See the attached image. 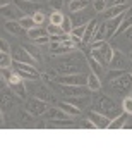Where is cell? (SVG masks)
Here are the masks:
<instances>
[{"instance_id":"obj_1","label":"cell","mask_w":132,"mask_h":155,"mask_svg":"<svg viewBox=\"0 0 132 155\" xmlns=\"http://www.w3.org/2000/svg\"><path fill=\"white\" fill-rule=\"evenodd\" d=\"M86 67H89V62L84 61L83 54L74 50L69 57H64L57 62L55 71L58 74H77V72H84Z\"/></svg>"},{"instance_id":"obj_2","label":"cell","mask_w":132,"mask_h":155,"mask_svg":"<svg viewBox=\"0 0 132 155\" xmlns=\"http://www.w3.org/2000/svg\"><path fill=\"white\" fill-rule=\"evenodd\" d=\"M89 47H91V54H89V57H93L94 61H98L99 64H103L105 67L110 66L112 57H113V47H112L106 40L93 41Z\"/></svg>"},{"instance_id":"obj_3","label":"cell","mask_w":132,"mask_h":155,"mask_svg":"<svg viewBox=\"0 0 132 155\" xmlns=\"http://www.w3.org/2000/svg\"><path fill=\"white\" fill-rule=\"evenodd\" d=\"M93 109L96 112H99V114H103V116L110 117V119H113V117H117L118 114H122L124 110H120L118 109V105H117V102H113L112 100V97H108V95H98L96 98H94L93 102Z\"/></svg>"},{"instance_id":"obj_4","label":"cell","mask_w":132,"mask_h":155,"mask_svg":"<svg viewBox=\"0 0 132 155\" xmlns=\"http://www.w3.org/2000/svg\"><path fill=\"white\" fill-rule=\"evenodd\" d=\"M108 86H110L112 91H115V93H120V95H130L132 91V76L129 72H124L122 76L115 78V79H112L108 81Z\"/></svg>"},{"instance_id":"obj_5","label":"cell","mask_w":132,"mask_h":155,"mask_svg":"<svg viewBox=\"0 0 132 155\" xmlns=\"http://www.w3.org/2000/svg\"><path fill=\"white\" fill-rule=\"evenodd\" d=\"M50 86H53L57 91H60L62 95H65V97H86L89 91L88 86H74V84H62V83H53V81H50Z\"/></svg>"},{"instance_id":"obj_6","label":"cell","mask_w":132,"mask_h":155,"mask_svg":"<svg viewBox=\"0 0 132 155\" xmlns=\"http://www.w3.org/2000/svg\"><path fill=\"white\" fill-rule=\"evenodd\" d=\"M26 110L33 117H39V116H43V114H46L48 102H45V100L38 98V97H33V98H29L26 102Z\"/></svg>"},{"instance_id":"obj_7","label":"cell","mask_w":132,"mask_h":155,"mask_svg":"<svg viewBox=\"0 0 132 155\" xmlns=\"http://www.w3.org/2000/svg\"><path fill=\"white\" fill-rule=\"evenodd\" d=\"M57 83L74 84V86H88V74L77 72V74H60L57 78Z\"/></svg>"},{"instance_id":"obj_8","label":"cell","mask_w":132,"mask_h":155,"mask_svg":"<svg viewBox=\"0 0 132 155\" xmlns=\"http://www.w3.org/2000/svg\"><path fill=\"white\" fill-rule=\"evenodd\" d=\"M110 69H122V71H129L132 67V61L129 57H125L122 54L120 50L113 48V57H112V62H110Z\"/></svg>"},{"instance_id":"obj_9","label":"cell","mask_w":132,"mask_h":155,"mask_svg":"<svg viewBox=\"0 0 132 155\" xmlns=\"http://www.w3.org/2000/svg\"><path fill=\"white\" fill-rule=\"evenodd\" d=\"M14 4H16V5L21 9L24 16H34L38 11H41L39 2H29V0H14Z\"/></svg>"},{"instance_id":"obj_10","label":"cell","mask_w":132,"mask_h":155,"mask_svg":"<svg viewBox=\"0 0 132 155\" xmlns=\"http://www.w3.org/2000/svg\"><path fill=\"white\" fill-rule=\"evenodd\" d=\"M22 16H24V14H22V11L16 5V4H14V2H12V4H9V5L2 7V17H4L5 21H19Z\"/></svg>"},{"instance_id":"obj_11","label":"cell","mask_w":132,"mask_h":155,"mask_svg":"<svg viewBox=\"0 0 132 155\" xmlns=\"http://www.w3.org/2000/svg\"><path fill=\"white\" fill-rule=\"evenodd\" d=\"M71 17V21H72V26L74 28H77V26H86L91 19H94L93 14H89L86 9H83V11H77V12H72V16Z\"/></svg>"},{"instance_id":"obj_12","label":"cell","mask_w":132,"mask_h":155,"mask_svg":"<svg viewBox=\"0 0 132 155\" xmlns=\"http://www.w3.org/2000/svg\"><path fill=\"white\" fill-rule=\"evenodd\" d=\"M88 117L93 121V124L98 129H108V124H110V117H106V116H103V114H99V112H96V110H91L88 114Z\"/></svg>"},{"instance_id":"obj_13","label":"cell","mask_w":132,"mask_h":155,"mask_svg":"<svg viewBox=\"0 0 132 155\" xmlns=\"http://www.w3.org/2000/svg\"><path fill=\"white\" fill-rule=\"evenodd\" d=\"M12 57H14V61H17V62H28V64H34V59L31 55H29V52L24 47H16V48H12ZM36 66V64H34Z\"/></svg>"},{"instance_id":"obj_14","label":"cell","mask_w":132,"mask_h":155,"mask_svg":"<svg viewBox=\"0 0 132 155\" xmlns=\"http://www.w3.org/2000/svg\"><path fill=\"white\" fill-rule=\"evenodd\" d=\"M127 9H129V5H110L101 12V19H105V21L113 19V17L120 16V14H125Z\"/></svg>"},{"instance_id":"obj_15","label":"cell","mask_w":132,"mask_h":155,"mask_svg":"<svg viewBox=\"0 0 132 155\" xmlns=\"http://www.w3.org/2000/svg\"><path fill=\"white\" fill-rule=\"evenodd\" d=\"M69 117L71 116L65 110H62L60 107H48V110H46V119L48 121H67Z\"/></svg>"},{"instance_id":"obj_16","label":"cell","mask_w":132,"mask_h":155,"mask_svg":"<svg viewBox=\"0 0 132 155\" xmlns=\"http://www.w3.org/2000/svg\"><path fill=\"white\" fill-rule=\"evenodd\" d=\"M96 28H98V19H91V21L86 24V33H84V36H83V43L84 45H91L93 43Z\"/></svg>"},{"instance_id":"obj_17","label":"cell","mask_w":132,"mask_h":155,"mask_svg":"<svg viewBox=\"0 0 132 155\" xmlns=\"http://www.w3.org/2000/svg\"><path fill=\"white\" fill-rule=\"evenodd\" d=\"M72 52H74V48L67 47V45L57 43V41H50V54L52 55H69Z\"/></svg>"},{"instance_id":"obj_18","label":"cell","mask_w":132,"mask_h":155,"mask_svg":"<svg viewBox=\"0 0 132 155\" xmlns=\"http://www.w3.org/2000/svg\"><path fill=\"white\" fill-rule=\"evenodd\" d=\"M4 28H5V31H9V33L14 35V36H22L24 33H28V31L19 24V21H5V26H4Z\"/></svg>"},{"instance_id":"obj_19","label":"cell","mask_w":132,"mask_h":155,"mask_svg":"<svg viewBox=\"0 0 132 155\" xmlns=\"http://www.w3.org/2000/svg\"><path fill=\"white\" fill-rule=\"evenodd\" d=\"M127 117H129V114H127V112H122V114H118L117 117H113V119L110 121V124H108V129H122V127H125Z\"/></svg>"},{"instance_id":"obj_20","label":"cell","mask_w":132,"mask_h":155,"mask_svg":"<svg viewBox=\"0 0 132 155\" xmlns=\"http://www.w3.org/2000/svg\"><path fill=\"white\" fill-rule=\"evenodd\" d=\"M58 107H60L62 110H65L71 117L81 116V107H77L76 104H72V102H60V104H58Z\"/></svg>"},{"instance_id":"obj_21","label":"cell","mask_w":132,"mask_h":155,"mask_svg":"<svg viewBox=\"0 0 132 155\" xmlns=\"http://www.w3.org/2000/svg\"><path fill=\"white\" fill-rule=\"evenodd\" d=\"M88 88H89V91H99L101 90V78L99 76H96L94 72H89L88 74Z\"/></svg>"},{"instance_id":"obj_22","label":"cell","mask_w":132,"mask_h":155,"mask_svg":"<svg viewBox=\"0 0 132 155\" xmlns=\"http://www.w3.org/2000/svg\"><path fill=\"white\" fill-rule=\"evenodd\" d=\"M88 62H89V67H91V72H94V74L99 76V78L103 76V74H106V71H108L103 64H99L98 61H94L93 57H88Z\"/></svg>"},{"instance_id":"obj_23","label":"cell","mask_w":132,"mask_h":155,"mask_svg":"<svg viewBox=\"0 0 132 155\" xmlns=\"http://www.w3.org/2000/svg\"><path fill=\"white\" fill-rule=\"evenodd\" d=\"M9 88H11L21 100H26V97H28V90H26V84H24V81H19V83L9 84Z\"/></svg>"},{"instance_id":"obj_24","label":"cell","mask_w":132,"mask_h":155,"mask_svg":"<svg viewBox=\"0 0 132 155\" xmlns=\"http://www.w3.org/2000/svg\"><path fill=\"white\" fill-rule=\"evenodd\" d=\"M12 64H14V57H12V54L0 52V69H11Z\"/></svg>"},{"instance_id":"obj_25","label":"cell","mask_w":132,"mask_h":155,"mask_svg":"<svg viewBox=\"0 0 132 155\" xmlns=\"http://www.w3.org/2000/svg\"><path fill=\"white\" fill-rule=\"evenodd\" d=\"M46 35H48V29H45L43 26H34V28H31L28 31V36L31 40H38V38H41V36H46Z\"/></svg>"},{"instance_id":"obj_26","label":"cell","mask_w":132,"mask_h":155,"mask_svg":"<svg viewBox=\"0 0 132 155\" xmlns=\"http://www.w3.org/2000/svg\"><path fill=\"white\" fill-rule=\"evenodd\" d=\"M89 4V0H71L69 2V11L71 12H77V11H83L86 9Z\"/></svg>"},{"instance_id":"obj_27","label":"cell","mask_w":132,"mask_h":155,"mask_svg":"<svg viewBox=\"0 0 132 155\" xmlns=\"http://www.w3.org/2000/svg\"><path fill=\"white\" fill-rule=\"evenodd\" d=\"M101 40H106V21L98 22V28H96L93 41H101Z\"/></svg>"},{"instance_id":"obj_28","label":"cell","mask_w":132,"mask_h":155,"mask_svg":"<svg viewBox=\"0 0 132 155\" xmlns=\"http://www.w3.org/2000/svg\"><path fill=\"white\" fill-rule=\"evenodd\" d=\"M64 19H65V16H64V12H62V11H53L52 14H50L48 22H50V24H55V26H62Z\"/></svg>"},{"instance_id":"obj_29","label":"cell","mask_w":132,"mask_h":155,"mask_svg":"<svg viewBox=\"0 0 132 155\" xmlns=\"http://www.w3.org/2000/svg\"><path fill=\"white\" fill-rule=\"evenodd\" d=\"M36 97L38 98H41V100H45V102H52V91H50L46 86H43V84H39L38 86V90H36Z\"/></svg>"},{"instance_id":"obj_30","label":"cell","mask_w":132,"mask_h":155,"mask_svg":"<svg viewBox=\"0 0 132 155\" xmlns=\"http://www.w3.org/2000/svg\"><path fill=\"white\" fill-rule=\"evenodd\" d=\"M19 24H21L26 31H29L31 28H34V26H36V22H34L33 16H22L21 19H19Z\"/></svg>"},{"instance_id":"obj_31","label":"cell","mask_w":132,"mask_h":155,"mask_svg":"<svg viewBox=\"0 0 132 155\" xmlns=\"http://www.w3.org/2000/svg\"><path fill=\"white\" fill-rule=\"evenodd\" d=\"M122 110L127 112L129 116H132V95L124 97V100H122Z\"/></svg>"},{"instance_id":"obj_32","label":"cell","mask_w":132,"mask_h":155,"mask_svg":"<svg viewBox=\"0 0 132 155\" xmlns=\"http://www.w3.org/2000/svg\"><path fill=\"white\" fill-rule=\"evenodd\" d=\"M24 48L28 50L29 55L33 57L36 62H41V61H43V59H41V54H39V50L36 48V47H31V45H24Z\"/></svg>"},{"instance_id":"obj_33","label":"cell","mask_w":132,"mask_h":155,"mask_svg":"<svg viewBox=\"0 0 132 155\" xmlns=\"http://www.w3.org/2000/svg\"><path fill=\"white\" fill-rule=\"evenodd\" d=\"M33 19H34V22H36V26H43L45 22H46V14H45L43 11H38L33 16Z\"/></svg>"},{"instance_id":"obj_34","label":"cell","mask_w":132,"mask_h":155,"mask_svg":"<svg viewBox=\"0 0 132 155\" xmlns=\"http://www.w3.org/2000/svg\"><path fill=\"white\" fill-rule=\"evenodd\" d=\"M14 72H16V74H19V76H21L22 79H24V81H33V79H38V78L34 76V74L22 71V69H14Z\"/></svg>"},{"instance_id":"obj_35","label":"cell","mask_w":132,"mask_h":155,"mask_svg":"<svg viewBox=\"0 0 132 155\" xmlns=\"http://www.w3.org/2000/svg\"><path fill=\"white\" fill-rule=\"evenodd\" d=\"M48 35L50 36H57V35H64V29H62V26H55V24H50L48 22Z\"/></svg>"},{"instance_id":"obj_36","label":"cell","mask_w":132,"mask_h":155,"mask_svg":"<svg viewBox=\"0 0 132 155\" xmlns=\"http://www.w3.org/2000/svg\"><path fill=\"white\" fill-rule=\"evenodd\" d=\"M93 7H94V12L101 14V12H103L105 9H106V0H94Z\"/></svg>"},{"instance_id":"obj_37","label":"cell","mask_w":132,"mask_h":155,"mask_svg":"<svg viewBox=\"0 0 132 155\" xmlns=\"http://www.w3.org/2000/svg\"><path fill=\"white\" fill-rule=\"evenodd\" d=\"M62 29H64V33H72L74 26H72L71 17H67V16H65V19H64V22H62Z\"/></svg>"},{"instance_id":"obj_38","label":"cell","mask_w":132,"mask_h":155,"mask_svg":"<svg viewBox=\"0 0 132 155\" xmlns=\"http://www.w3.org/2000/svg\"><path fill=\"white\" fill-rule=\"evenodd\" d=\"M79 127H81V129H94V124H93V121H91V119H83V121L79 122Z\"/></svg>"},{"instance_id":"obj_39","label":"cell","mask_w":132,"mask_h":155,"mask_svg":"<svg viewBox=\"0 0 132 155\" xmlns=\"http://www.w3.org/2000/svg\"><path fill=\"white\" fill-rule=\"evenodd\" d=\"M84 33H86V26H77V28L72 29V33H71V35H74V36H77V38L83 40Z\"/></svg>"},{"instance_id":"obj_40","label":"cell","mask_w":132,"mask_h":155,"mask_svg":"<svg viewBox=\"0 0 132 155\" xmlns=\"http://www.w3.org/2000/svg\"><path fill=\"white\" fill-rule=\"evenodd\" d=\"M62 0H48V5L53 9V11H62Z\"/></svg>"},{"instance_id":"obj_41","label":"cell","mask_w":132,"mask_h":155,"mask_svg":"<svg viewBox=\"0 0 132 155\" xmlns=\"http://www.w3.org/2000/svg\"><path fill=\"white\" fill-rule=\"evenodd\" d=\"M0 47H2V52H7V54H11V52H12L11 45H9V41H7L5 38L0 40Z\"/></svg>"},{"instance_id":"obj_42","label":"cell","mask_w":132,"mask_h":155,"mask_svg":"<svg viewBox=\"0 0 132 155\" xmlns=\"http://www.w3.org/2000/svg\"><path fill=\"white\" fill-rule=\"evenodd\" d=\"M34 45H50V35H46V36H41V38L34 40L33 41Z\"/></svg>"},{"instance_id":"obj_43","label":"cell","mask_w":132,"mask_h":155,"mask_svg":"<svg viewBox=\"0 0 132 155\" xmlns=\"http://www.w3.org/2000/svg\"><path fill=\"white\" fill-rule=\"evenodd\" d=\"M125 38H127V40H132V26L125 31Z\"/></svg>"},{"instance_id":"obj_44","label":"cell","mask_w":132,"mask_h":155,"mask_svg":"<svg viewBox=\"0 0 132 155\" xmlns=\"http://www.w3.org/2000/svg\"><path fill=\"white\" fill-rule=\"evenodd\" d=\"M125 16L132 17V5H130V7H129V9H127V11H125Z\"/></svg>"},{"instance_id":"obj_45","label":"cell","mask_w":132,"mask_h":155,"mask_svg":"<svg viewBox=\"0 0 132 155\" xmlns=\"http://www.w3.org/2000/svg\"><path fill=\"white\" fill-rule=\"evenodd\" d=\"M129 74H130V76H132V67H130V69H129Z\"/></svg>"},{"instance_id":"obj_46","label":"cell","mask_w":132,"mask_h":155,"mask_svg":"<svg viewBox=\"0 0 132 155\" xmlns=\"http://www.w3.org/2000/svg\"><path fill=\"white\" fill-rule=\"evenodd\" d=\"M129 59H130V61H132V52H130V55H129Z\"/></svg>"},{"instance_id":"obj_47","label":"cell","mask_w":132,"mask_h":155,"mask_svg":"<svg viewBox=\"0 0 132 155\" xmlns=\"http://www.w3.org/2000/svg\"><path fill=\"white\" fill-rule=\"evenodd\" d=\"M29 2H39V0H29Z\"/></svg>"},{"instance_id":"obj_48","label":"cell","mask_w":132,"mask_h":155,"mask_svg":"<svg viewBox=\"0 0 132 155\" xmlns=\"http://www.w3.org/2000/svg\"><path fill=\"white\" fill-rule=\"evenodd\" d=\"M106 2H110V0H106Z\"/></svg>"}]
</instances>
